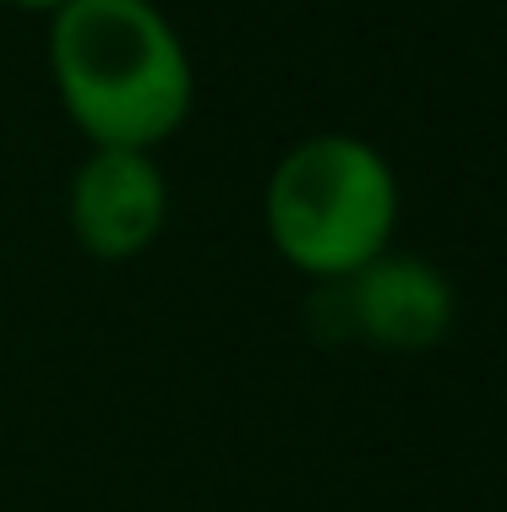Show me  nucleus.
<instances>
[{"label": "nucleus", "mask_w": 507, "mask_h": 512, "mask_svg": "<svg viewBox=\"0 0 507 512\" xmlns=\"http://www.w3.org/2000/svg\"><path fill=\"white\" fill-rule=\"evenodd\" d=\"M50 77L88 148H159L191 115L197 71L153 0H66L50 11Z\"/></svg>", "instance_id": "1"}, {"label": "nucleus", "mask_w": 507, "mask_h": 512, "mask_svg": "<svg viewBox=\"0 0 507 512\" xmlns=\"http://www.w3.org/2000/svg\"><path fill=\"white\" fill-rule=\"evenodd\" d=\"M71 235L99 262H131L164 235L169 186L148 148H88L66 191Z\"/></svg>", "instance_id": "3"}, {"label": "nucleus", "mask_w": 507, "mask_h": 512, "mask_svg": "<svg viewBox=\"0 0 507 512\" xmlns=\"http://www.w3.org/2000/svg\"><path fill=\"white\" fill-rule=\"evenodd\" d=\"M11 6H22V11H44V17H50V11H60L66 0H11Z\"/></svg>", "instance_id": "5"}, {"label": "nucleus", "mask_w": 507, "mask_h": 512, "mask_svg": "<svg viewBox=\"0 0 507 512\" xmlns=\"http://www.w3.org/2000/svg\"><path fill=\"white\" fill-rule=\"evenodd\" d=\"M349 327L377 349H431L453 322V284L420 256L382 251L371 267L344 278Z\"/></svg>", "instance_id": "4"}, {"label": "nucleus", "mask_w": 507, "mask_h": 512, "mask_svg": "<svg viewBox=\"0 0 507 512\" xmlns=\"http://www.w3.org/2000/svg\"><path fill=\"white\" fill-rule=\"evenodd\" d=\"M262 224L295 273L344 284L382 251H393L398 175L371 142L349 131H317L273 164Z\"/></svg>", "instance_id": "2"}]
</instances>
